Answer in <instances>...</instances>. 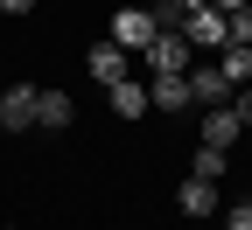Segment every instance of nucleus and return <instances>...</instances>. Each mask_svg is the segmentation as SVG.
Listing matches in <instances>:
<instances>
[{"mask_svg":"<svg viewBox=\"0 0 252 230\" xmlns=\"http://www.w3.org/2000/svg\"><path fill=\"white\" fill-rule=\"evenodd\" d=\"M84 63H91V77H98L105 91H112V84H126V49H119V42H98Z\"/></svg>","mask_w":252,"mask_h":230,"instance_id":"nucleus-6","label":"nucleus"},{"mask_svg":"<svg viewBox=\"0 0 252 230\" xmlns=\"http://www.w3.org/2000/svg\"><path fill=\"white\" fill-rule=\"evenodd\" d=\"M35 105H42V91H35V84L0 91V126H7V133H28V126H35Z\"/></svg>","mask_w":252,"mask_h":230,"instance_id":"nucleus-4","label":"nucleus"},{"mask_svg":"<svg viewBox=\"0 0 252 230\" xmlns=\"http://www.w3.org/2000/svg\"><path fill=\"white\" fill-rule=\"evenodd\" d=\"M105 98H112V112H119V119H140V112H154V105H147V84H133V77H126V84H112Z\"/></svg>","mask_w":252,"mask_h":230,"instance_id":"nucleus-10","label":"nucleus"},{"mask_svg":"<svg viewBox=\"0 0 252 230\" xmlns=\"http://www.w3.org/2000/svg\"><path fill=\"white\" fill-rule=\"evenodd\" d=\"M70 119H77V105H70V98H63V91H42V105H35V126H56V133H63Z\"/></svg>","mask_w":252,"mask_h":230,"instance_id":"nucleus-12","label":"nucleus"},{"mask_svg":"<svg viewBox=\"0 0 252 230\" xmlns=\"http://www.w3.org/2000/svg\"><path fill=\"white\" fill-rule=\"evenodd\" d=\"M182 35H189V49H231V21L217 14V7H196L182 21Z\"/></svg>","mask_w":252,"mask_h":230,"instance_id":"nucleus-3","label":"nucleus"},{"mask_svg":"<svg viewBox=\"0 0 252 230\" xmlns=\"http://www.w3.org/2000/svg\"><path fill=\"white\" fill-rule=\"evenodd\" d=\"M203 147H224V153L238 147V112H231V105H217V112H203Z\"/></svg>","mask_w":252,"mask_h":230,"instance_id":"nucleus-7","label":"nucleus"},{"mask_svg":"<svg viewBox=\"0 0 252 230\" xmlns=\"http://www.w3.org/2000/svg\"><path fill=\"white\" fill-rule=\"evenodd\" d=\"M154 35H161L154 7H119V14H112V35H105V42H119L126 56H147V49H154Z\"/></svg>","mask_w":252,"mask_h":230,"instance_id":"nucleus-1","label":"nucleus"},{"mask_svg":"<svg viewBox=\"0 0 252 230\" xmlns=\"http://www.w3.org/2000/svg\"><path fill=\"white\" fill-rule=\"evenodd\" d=\"M224 98H231V84H224V70H217V63H203V70H189V105L217 112Z\"/></svg>","mask_w":252,"mask_h":230,"instance_id":"nucleus-5","label":"nucleus"},{"mask_svg":"<svg viewBox=\"0 0 252 230\" xmlns=\"http://www.w3.org/2000/svg\"><path fill=\"white\" fill-rule=\"evenodd\" d=\"M189 175H196V181H217V175H224V147H196Z\"/></svg>","mask_w":252,"mask_h":230,"instance_id":"nucleus-13","label":"nucleus"},{"mask_svg":"<svg viewBox=\"0 0 252 230\" xmlns=\"http://www.w3.org/2000/svg\"><path fill=\"white\" fill-rule=\"evenodd\" d=\"M175 203H182V216H210V209H217V181H196V175H189V181L175 188Z\"/></svg>","mask_w":252,"mask_h":230,"instance_id":"nucleus-8","label":"nucleus"},{"mask_svg":"<svg viewBox=\"0 0 252 230\" xmlns=\"http://www.w3.org/2000/svg\"><path fill=\"white\" fill-rule=\"evenodd\" d=\"M168 7H182V21H189V14H196V7H210V0H168Z\"/></svg>","mask_w":252,"mask_h":230,"instance_id":"nucleus-18","label":"nucleus"},{"mask_svg":"<svg viewBox=\"0 0 252 230\" xmlns=\"http://www.w3.org/2000/svg\"><path fill=\"white\" fill-rule=\"evenodd\" d=\"M224 230H252V209H245V203H238V209H231V216H224Z\"/></svg>","mask_w":252,"mask_h":230,"instance_id":"nucleus-15","label":"nucleus"},{"mask_svg":"<svg viewBox=\"0 0 252 230\" xmlns=\"http://www.w3.org/2000/svg\"><path fill=\"white\" fill-rule=\"evenodd\" d=\"M217 70H224L231 91H245V84H252V49H238V42H231V49H217Z\"/></svg>","mask_w":252,"mask_h":230,"instance_id":"nucleus-11","label":"nucleus"},{"mask_svg":"<svg viewBox=\"0 0 252 230\" xmlns=\"http://www.w3.org/2000/svg\"><path fill=\"white\" fill-rule=\"evenodd\" d=\"M210 7H217V14H224V21H231L238 7H252V0H210Z\"/></svg>","mask_w":252,"mask_h":230,"instance_id":"nucleus-16","label":"nucleus"},{"mask_svg":"<svg viewBox=\"0 0 252 230\" xmlns=\"http://www.w3.org/2000/svg\"><path fill=\"white\" fill-rule=\"evenodd\" d=\"M28 7H35V0H0V14H28Z\"/></svg>","mask_w":252,"mask_h":230,"instance_id":"nucleus-17","label":"nucleus"},{"mask_svg":"<svg viewBox=\"0 0 252 230\" xmlns=\"http://www.w3.org/2000/svg\"><path fill=\"white\" fill-rule=\"evenodd\" d=\"M231 112H238V126H252V84L238 91V105H231Z\"/></svg>","mask_w":252,"mask_h":230,"instance_id":"nucleus-14","label":"nucleus"},{"mask_svg":"<svg viewBox=\"0 0 252 230\" xmlns=\"http://www.w3.org/2000/svg\"><path fill=\"white\" fill-rule=\"evenodd\" d=\"M147 105H154V112H182V105H189V77H154V84H147Z\"/></svg>","mask_w":252,"mask_h":230,"instance_id":"nucleus-9","label":"nucleus"},{"mask_svg":"<svg viewBox=\"0 0 252 230\" xmlns=\"http://www.w3.org/2000/svg\"><path fill=\"white\" fill-rule=\"evenodd\" d=\"M245 209H252V195H245Z\"/></svg>","mask_w":252,"mask_h":230,"instance_id":"nucleus-19","label":"nucleus"},{"mask_svg":"<svg viewBox=\"0 0 252 230\" xmlns=\"http://www.w3.org/2000/svg\"><path fill=\"white\" fill-rule=\"evenodd\" d=\"M147 70H154V77H189V35H182V28L154 35V49H147Z\"/></svg>","mask_w":252,"mask_h":230,"instance_id":"nucleus-2","label":"nucleus"}]
</instances>
